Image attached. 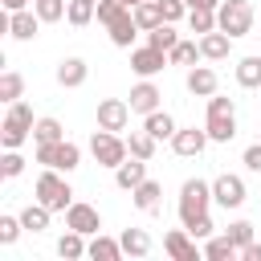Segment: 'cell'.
Instances as JSON below:
<instances>
[{
	"label": "cell",
	"mask_w": 261,
	"mask_h": 261,
	"mask_svg": "<svg viewBox=\"0 0 261 261\" xmlns=\"http://www.w3.org/2000/svg\"><path fill=\"white\" fill-rule=\"evenodd\" d=\"M65 228H73V232H82V237H94V232H102V216H98L94 204L73 200V204L65 208Z\"/></svg>",
	"instance_id": "ba28073f"
},
{
	"label": "cell",
	"mask_w": 261,
	"mask_h": 261,
	"mask_svg": "<svg viewBox=\"0 0 261 261\" xmlns=\"http://www.w3.org/2000/svg\"><path fill=\"white\" fill-rule=\"evenodd\" d=\"M184 86H188V94H192V98H212V94H216V86H220V77H216V69H212V65H192V69H188V77H184Z\"/></svg>",
	"instance_id": "5bb4252c"
},
{
	"label": "cell",
	"mask_w": 261,
	"mask_h": 261,
	"mask_svg": "<svg viewBox=\"0 0 261 261\" xmlns=\"http://www.w3.org/2000/svg\"><path fill=\"white\" fill-rule=\"evenodd\" d=\"M257 20H261V16H257Z\"/></svg>",
	"instance_id": "816d5d0a"
},
{
	"label": "cell",
	"mask_w": 261,
	"mask_h": 261,
	"mask_svg": "<svg viewBox=\"0 0 261 261\" xmlns=\"http://www.w3.org/2000/svg\"><path fill=\"white\" fill-rule=\"evenodd\" d=\"M61 139H65V130H61L57 118H37L33 122V143H61Z\"/></svg>",
	"instance_id": "e575fe53"
},
{
	"label": "cell",
	"mask_w": 261,
	"mask_h": 261,
	"mask_svg": "<svg viewBox=\"0 0 261 261\" xmlns=\"http://www.w3.org/2000/svg\"><path fill=\"white\" fill-rule=\"evenodd\" d=\"M122 12H126V0H98V12H94V16H98V24H110V20H118Z\"/></svg>",
	"instance_id": "ab89813d"
},
{
	"label": "cell",
	"mask_w": 261,
	"mask_h": 261,
	"mask_svg": "<svg viewBox=\"0 0 261 261\" xmlns=\"http://www.w3.org/2000/svg\"><path fill=\"white\" fill-rule=\"evenodd\" d=\"M41 16H37V8H20V12H8V37L12 41H33L37 33H41Z\"/></svg>",
	"instance_id": "4fadbf2b"
},
{
	"label": "cell",
	"mask_w": 261,
	"mask_h": 261,
	"mask_svg": "<svg viewBox=\"0 0 261 261\" xmlns=\"http://www.w3.org/2000/svg\"><path fill=\"white\" fill-rule=\"evenodd\" d=\"M200 57H204V53H200V41H179V45L167 53V61H171V65H188V69H192Z\"/></svg>",
	"instance_id": "d6a6232c"
},
{
	"label": "cell",
	"mask_w": 261,
	"mask_h": 261,
	"mask_svg": "<svg viewBox=\"0 0 261 261\" xmlns=\"http://www.w3.org/2000/svg\"><path fill=\"white\" fill-rule=\"evenodd\" d=\"M159 12H163V20H179V16H188V4L184 0H159Z\"/></svg>",
	"instance_id": "7bdbcfd3"
},
{
	"label": "cell",
	"mask_w": 261,
	"mask_h": 261,
	"mask_svg": "<svg viewBox=\"0 0 261 261\" xmlns=\"http://www.w3.org/2000/svg\"><path fill=\"white\" fill-rule=\"evenodd\" d=\"M241 257H245V261H261V245H257V241H249V245L241 249Z\"/></svg>",
	"instance_id": "bcb514c9"
},
{
	"label": "cell",
	"mask_w": 261,
	"mask_h": 261,
	"mask_svg": "<svg viewBox=\"0 0 261 261\" xmlns=\"http://www.w3.org/2000/svg\"><path fill=\"white\" fill-rule=\"evenodd\" d=\"M86 77H90V65L82 57H61L57 61V86L77 90V86H86Z\"/></svg>",
	"instance_id": "2e32d148"
},
{
	"label": "cell",
	"mask_w": 261,
	"mask_h": 261,
	"mask_svg": "<svg viewBox=\"0 0 261 261\" xmlns=\"http://www.w3.org/2000/svg\"><path fill=\"white\" fill-rule=\"evenodd\" d=\"M155 143H159V139H155L151 130H130V135H126V151H130L135 159H147V163H151V155H155Z\"/></svg>",
	"instance_id": "4316f807"
},
{
	"label": "cell",
	"mask_w": 261,
	"mask_h": 261,
	"mask_svg": "<svg viewBox=\"0 0 261 261\" xmlns=\"http://www.w3.org/2000/svg\"><path fill=\"white\" fill-rule=\"evenodd\" d=\"M184 228H188L196 241H208V237L216 232V224H212V216H208V212H204V216H196V220H192V224H184Z\"/></svg>",
	"instance_id": "b9f144b4"
},
{
	"label": "cell",
	"mask_w": 261,
	"mask_h": 261,
	"mask_svg": "<svg viewBox=\"0 0 261 261\" xmlns=\"http://www.w3.org/2000/svg\"><path fill=\"white\" fill-rule=\"evenodd\" d=\"M208 114H237V102H232V98L212 94V98H208Z\"/></svg>",
	"instance_id": "ee69618b"
},
{
	"label": "cell",
	"mask_w": 261,
	"mask_h": 261,
	"mask_svg": "<svg viewBox=\"0 0 261 261\" xmlns=\"http://www.w3.org/2000/svg\"><path fill=\"white\" fill-rule=\"evenodd\" d=\"M245 196H249V192H245V179H241V175H228V171H224V175L212 179V204H220V208H241Z\"/></svg>",
	"instance_id": "52a82bcc"
},
{
	"label": "cell",
	"mask_w": 261,
	"mask_h": 261,
	"mask_svg": "<svg viewBox=\"0 0 261 261\" xmlns=\"http://www.w3.org/2000/svg\"><path fill=\"white\" fill-rule=\"evenodd\" d=\"M90 257H94V261H118V257H126V253H122V241L94 232V237H90Z\"/></svg>",
	"instance_id": "603a6c76"
},
{
	"label": "cell",
	"mask_w": 261,
	"mask_h": 261,
	"mask_svg": "<svg viewBox=\"0 0 261 261\" xmlns=\"http://www.w3.org/2000/svg\"><path fill=\"white\" fill-rule=\"evenodd\" d=\"M90 155H94L102 167H118L122 159H130L126 139H122V135H114V130H102V126L90 135Z\"/></svg>",
	"instance_id": "8992f818"
},
{
	"label": "cell",
	"mask_w": 261,
	"mask_h": 261,
	"mask_svg": "<svg viewBox=\"0 0 261 261\" xmlns=\"http://www.w3.org/2000/svg\"><path fill=\"white\" fill-rule=\"evenodd\" d=\"M20 232H24V220L4 212V216H0V245H16V237H20Z\"/></svg>",
	"instance_id": "74e56055"
},
{
	"label": "cell",
	"mask_w": 261,
	"mask_h": 261,
	"mask_svg": "<svg viewBox=\"0 0 261 261\" xmlns=\"http://www.w3.org/2000/svg\"><path fill=\"white\" fill-rule=\"evenodd\" d=\"M126 122H130V102H122V98H102L98 102V126L102 130H126Z\"/></svg>",
	"instance_id": "9c48e42d"
},
{
	"label": "cell",
	"mask_w": 261,
	"mask_h": 261,
	"mask_svg": "<svg viewBox=\"0 0 261 261\" xmlns=\"http://www.w3.org/2000/svg\"><path fill=\"white\" fill-rule=\"evenodd\" d=\"M20 94H24V77L16 69H4L0 73V102H20Z\"/></svg>",
	"instance_id": "836d02e7"
},
{
	"label": "cell",
	"mask_w": 261,
	"mask_h": 261,
	"mask_svg": "<svg viewBox=\"0 0 261 261\" xmlns=\"http://www.w3.org/2000/svg\"><path fill=\"white\" fill-rule=\"evenodd\" d=\"M57 257H61V261H77V257H90V245H86V237L69 228V232L57 241Z\"/></svg>",
	"instance_id": "cb8c5ba5"
},
{
	"label": "cell",
	"mask_w": 261,
	"mask_h": 261,
	"mask_svg": "<svg viewBox=\"0 0 261 261\" xmlns=\"http://www.w3.org/2000/svg\"><path fill=\"white\" fill-rule=\"evenodd\" d=\"M163 253L175 257V261H200V257H204V253L196 249V237H192L188 228H171V232L163 237Z\"/></svg>",
	"instance_id": "8fae6325"
},
{
	"label": "cell",
	"mask_w": 261,
	"mask_h": 261,
	"mask_svg": "<svg viewBox=\"0 0 261 261\" xmlns=\"http://www.w3.org/2000/svg\"><path fill=\"white\" fill-rule=\"evenodd\" d=\"M143 130H151V135L163 143V139H171L179 126H175V118H171L167 110H151V114H143Z\"/></svg>",
	"instance_id": "44dd1931"
},
{
	"label": "cell",
	"mask_w": 261,
	"mask_h": 261,
	"mask_svg": "<svg viewBox=\"0 0 261 261\" xmlns=\"http://www.w3.org/2000/svg\"><path fill=\"white\" fill-rule=\"evenodd\" d=\"M208 204H212V184H204V179H184V188H179V224H192L196 216H204L208 212Z\"/></svg>",
	"instance_id": "5b68a950"
},
{
	"label": "cell",
	"mask_w": 261,
	"mask_h": 261,
	"mask_svg": "<svg viewBox=\"0 0 261 261\" xmlns=\"http://www.w3.org/2000/svg\"><path fill=\"white\" fill-rule=\"evenodd\" d=\"M204 130H208L212 143H232L237 139V114H208Z\"/></svg>",
	"instance_id": "ffe728a7"
},
{
	"label": "cell",
	"mask_w": 261,
	"mask_h": 261,
	"mask_svg": "<svg viewBox=\"0 0 261 261\" xmlns=\"http://www.w3.org/2000/svg\"><path fill=\"white\" fill-rule=\"evenodd\" d=\"M204 257H208V261H232V257H241V249L228 241V232H224V237L212 232V237L204 241Z\"/></svg>",
	"instance_id": "d4e9b609"
},
{
	"label": "cell",
	"mask_w": 261,
	"mask_h": 261,
	"mask_svg": "<svg viewBox=\"0 0 261 261\" xmlns=\"http://www.w3.org/2000/svg\"><path fill=\"white\" fill-rule=\"evenodd\" d=\"M33 200H41L49 212H65L73 204V188H69V179L57 167H45L37 175V184H33Z\"/></svg>",
	"instance_id": "6da1fadb"
},
{
	"label": "cell",
	"mask_w": 261,
	"mask_h": 261,
	"mask_svg": "<svg viewBox=\"0 0 261 261\" xmlns=\"http://www.w3.org/2000/svg\"><path fill=\"white\" fill-rule=\"evenodd\" d=\"M212 139H208V130L200 126H179L175 135H171V151L175 155H184V159H196V155H204V147H208Z\"/></svg>",
	"instance_id": "30bf717a"
},
{
	"label": "cell",
	"mask_w": 261,
	"mask_h": 261,
	"mask_svg": "<svg viewBox=\"0 0 261 261\" xmlns=\"http://www.w3.org/2000/svg\"><path fill=\"white\" fill-rule=\"evenodd\" d=\"M253 20H257V12H253L249 0H220V8H216V29L228 33L232 41L237 37H249Z\"/></svg>",
	"instance_id": "3957f363"
},
{
	"label": "cell",
	"mask_w": 261,
	"mask_h": 261,
	"mask_svg": "<svg viewBox=\"0 0 261 261\" xmlns=\"http://www.w3.org/2000/svg\"><path fill=\"white\" fill-rule=\"evenodd\" d=\"M188 8H220V0H184Z\"/></svg>",
	"instance_id": "7dc6e473"
},
{
	"label": "cell",
	"mask_w": 261,
	"mask_h": 261,
	"mask_svg": "<svg viewBox=\"0 0 261 261\" xmlns=\"http://www.w3.org/2000/svg\"><path fill=\"white\" fill-rule=\"evenodd\" d=\"M241 163H245L249 171H257V175H261V143H253V147H245V155H241Z\"/></svg>",
	"instance_id": "f6af8a7d"
},
{
	"label": "cell",
	"mask_w": 261,
	"mask_h": 261,
	"mask_svg": "<svg viewBox=\"0 0 261 261\" xmlns=\"http://www.w3.org/2000/svg\"><path fill=\"white\" fill-rule=\"evenodd\" d=\"M106 29H110V41H114L118 49H130V45H135V37L143 33V29L135 24V12H130V8H126V12L118 16V20H110Z\"/></svg>",
	"instance_id": "ac0fdd59"
},
{
	"label": "cell",
	"mask_w": 261,
	"mask_h": 261,
	"mask_svg": "<svg viewBox=\"0 0 261 261\" xmlns=\"http://www.w3.org/2000/svg\"><path fill=\"white\" fill-rule=\"evenodd\" d=\"M29 135H33V106L29 102H8V114L0 122V147L4 151H20Z\"/></svg>",
	"instance_id": "7a4b0ae2"
},
{
	"label": "cell",
	"mask_w": 261,
	"mask_h": 261,
	"mask_svg": "<svg viewBox=\"0 0 261 261\" xmlns=\"http://www.w3.org/2000/svg\"><path fill=\"white\" fill-rule=\"evenodd\" d=\"M135 4H139V0H126V8H135Z\"/></svg>",
	"instance_id": "681fc988"
},
{
	"label": "cell",
	"mask_w": 261,
	"mask_h": 261,
	"mask_svg": "<svg viewBox=\"0 0 261 261\" xmlns=\"http://www.w3.org/2000/svg\"><path fill=\"white\" fill-rule=\"evenodd\" d=\"M237 86H245V90H261V57H241L237 61Z\"/></svg>",
	"instance_id": "484cf974"
},
{
	"label": "cell",
	"mask_w": 261,
	"mask_h": 261,
	"mask_svg": "<svg viewBox=\"0 0 261 261\" xmlns=\"http://www.w3.org/2000/svg\"><path fill=\"white\" fill-rule=\"evenodd\" d=\"M94 12H98V4H94V0H69V8H65V20H69L73 29H86V24L94 20Z\"/></svg>",
	"instance_id": "1f68e13d"
},
{
	"label": "cell",
	"mask_w": 261,
	"mask_h": 261,
	"mask_svg": "<svg viewBox=\"0 0 261 261\" xmlns=\"http://www.w3.org/2000/svg\"><path fill=\"white\" fill-rule=\"evenodd\" d=\"M147 45H155V49H163V53H171V49L179 45V33H175V24H171V20H163V24H155V29L147 33Z\"/></svg>",
	"instance_id": "f546056e"
},
{
	"label": "cell",
	"mask_w": 261,
	"mask_h": 261,
	"mask_svg": "<svg viewBox=\"0 0 261 261\" xmlns=\"http://www.w3.org/2000/svg\"><path fill=\"white\" fill-rule=\"evenodd\" d=\"M49 216H53V212H49L41 200H33V204L20 212V220H24V232H45V228H49Z\"/></svg>",
	"instance_id": "4dcf8cb0"
},
{
	"label": "cell",
	"mask_w": 261,
	"mask_h": 261,
	"mask_svg": "<svg viewBox=\"0 0 261 261\" xmlns=\"http://www.w3.org/2000/svg\"><path fill=\"white\" fill-rule=\"evenodd\" d=\"M33 147H37L33 155H37V163H41V167H57V171H65V175H69V171L82 163V147H77V143H69V139H61V143H33Z\"/></svg>",
	"instance_id": "277c9868"
},
{
	"label": "cell",
	"mask_w": 261,
	"mask_h": 261,
	"mask_svg": "<svg viewBox=\"0 0 261 261\" xmlns=\"http://www.w3.org/2000/svg\"><path fill=\"white\" fill-rule=\"evenodd\" d=\"M20 171H24V155H20V151H4V155H0V175H4V179H16Z\"/></svg>",
	"instance_id": "f35d334b"
},
{
	"label": "cell",
	"mask_w": 261,
	"mask_h": 261,
	"mask_svg": "<svg viewBox=\"0 0 261 261\" xmlns=\"http://www.w3.org/2000/svg\"><path fill=\"white\" fill-rule=\"evenodd\" d=\"M130 12H135V24H139L143 33H151L155 24H163V12H159V0H139V4L130 8Z\"/></svg>",
	"instance_id": "f1b7e54d"
},
{
	"label": "cell",
	"mask_w": 261,
	"mask_h": 261,
	"mask_svg": "<svg viewBox=\"0 0 261 261\" xmlns=\"http://www.w3.org/2000/svg\"><path fill=\"white\" fill-rule=\"evenodd\" d=\"M159 102H163V94H159V86L151 77H143L139 86H130V110L135 114H151V110H159Z\"/></svg>",
	"instance_id": "9a60e30c"
},
{
	"label": "cell",
	"mask_w": 261,
	"mask_h": 261,
	"mask_svg": "<svg viewBox=\"0 0 261 261\" xmlns=\"http://www.w3.org/2000/svg\"><path fill=\"white\" fill-rule=\"evenodd\" d=\"M8 12H20V8H29V0H0Z\"/></svg>",
	"instance_id": "c3c4849f"
},
{
	"label": "cell",
	"mask_w": 261,
	"mask_h": 261,
	"mask_svg": "<svg viewBox=\"0 0 261 261\" xmlns=\"http://www.w3.org/2000/svg\"><path fill=\"white\" fill-rule=\"evenodd\" d=\"M163 65H171L163 49H155V45H143V49H130V69H135L139 77H155V73H159Z\"/></svg>",
	"instance_id": "7c38bea8"
},
{
	"label": "cell",
	"mask_w": 261,
	"mask_h": 261,
	"mask_svg": "<svg viewBox=\"0 0 261 261\" xmlns=\"http://www.w3.org/2000/svg\"><path fill=\"white\" fill-rule=\"evenodd\" d=\"M118 241H122V253H126V257H147V253H151V237H147L143 228H122Z\"/></svg>",
	"instance_id": "83f0119b"
},
{
	"label": "cell",
	"mask_w": 261,
	"mask_h": 261,
	"mask_svg": "<svg viewBox=\"0 0 261 261\" xmlns=\"http://www.w3.org/2000/svg\"><path fill=\"white\" fill-rule=\"evenodd\" d=\"M33 8H37V16H41L45 24H53V20H61V16H65L69 0H33Z\"/></svg>",
	"instance_id": "8d00e7d4"
},
{
	"label": "cell",
	"mask_w": 261,
	"mask_h": 261,
	"mask_svg": "<svg viewBox=\"0 0 261 261\" xmlns=\"http://www.w3.org/2000/svg\"><path fill=\"white\" fill-rule=\"evenodd\" d=\"M143 179H147V159H135V155H130V159H122V163L114 167V184H118L122 192H135Z\"/></svg>",
	"instance_id": "e0dca14e"
},
{
	"label": "cell",
	"mask_w": 261,
	"mask_h": 261,
	"mask_svg": "<svg viewBox=\"0 0 261 261\" xmlns=\"http://www.w3.org/2000/svg\"><path fill=\"white\" fill-rule=\"evenodd\" d=\"M94 4H98V0H94Z\"/></svg>",
	"instance_id": "f907efd6"
},
{
	"label": "cell",
	"mask_w": 261,
	"mask_h": 261,
	"mask_svg": "<svg viewBox=\"0 0 261 261\" xmlns=\"http://www.w3.org/2000/svg\"><path fill=\"white\" fill-rule=\"evenodd\" d=\"M188 29L192 33H212L216 29V8H188Z\"/></svg>",
	"instance_id": "d590c367"
},
{
	"label": "cell",
	"mask_w": 261,
	"mask_h": 261,
	"mask_svg": "<svg viewBox=\"0 0 261 261\" xmlns=\"http://www.w3.org/2000/svg\"><path fill=\"white\" fill-rule=\"evenodd\" d=\"M200 53H204V61H224L232 53V37L220 33V29H212V33L200 37Z\"/></svg>",
	"instance_id": "d6986e66"
},
{
	"label": "cell",
	"mask_w": 261,
	"mask_h": 261,
	"mask_svg": "<svg viewBox=\"0 0 261 261\" xmlns=\"http://www.w3.org/2000/svg\"><path fill=\"white\" fill-rule=\"evenodd\" d=\"M159 196H163V188H159L155 179H143V184L130 192V200H135L139 212H159Z\"/></svg>",
	"instance_id": "7402d4cb"
},
{
	"label": "cell",
	"mask_w": 261,
	"mask_h": 261,
	"mask_svg": "<svg viewBox=\"0 0 261 261\" xmlns=\"http://www.w3.org/2000/svg\"><path fill=\"white\" fill-rule=\"evenodd\" d=\"M224 232H228V241H232L237 249H245V245L253 241V224H249V220H232V224H228Z\"/></svg>",
	"instance_id": "60d3db41"
}]
</instances>
